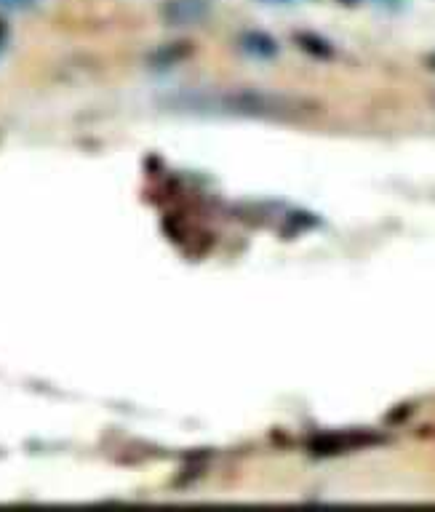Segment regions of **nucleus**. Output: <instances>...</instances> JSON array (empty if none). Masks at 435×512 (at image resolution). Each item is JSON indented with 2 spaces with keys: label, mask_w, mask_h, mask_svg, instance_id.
<instances>
[{
  "label": "nucleus",
  "mask_w": 435,
  "mask_h": 512,
  "mask_svg": "<svg viewBox=\"0 0 435 512\" xmlns=\"http://www.w3.org/2000/svg\"><path fill=\"white\" fill-rule=\"evenodd\" d=\"M3 6H27L30 0H0Z\"/></svg>",
  "instance_id": "1"
},
{
  "label": "nucleus",
  "mask_w": 435,
  "mask_h": 512,
  "mask_svg": "<svg viewBox=\"0 0 435 512\" xmlns=\"http://www.w3.org/2000/svg\"><path fill=\"white\" fill-rule=\"evenodd\" d=\"M345 3H355V0H345Z\"/></svg>",
  "instance_id": "2"
}]
</instances>
